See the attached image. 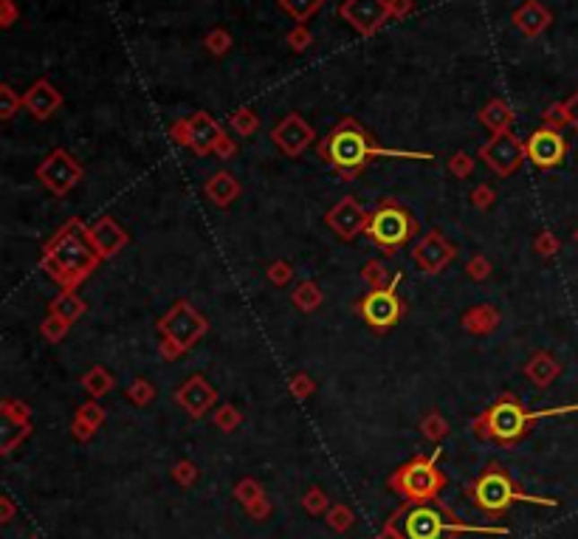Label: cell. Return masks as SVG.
I'll return each mask as SVG.
<instances>
[{"mask_svg":"<svg viewBox=\"0 0 578 539\" xmlns=\"http://www.w3.org/2000/svg\"><path fill=\"white\" fill-rule=\"evenodd\" d=\"M319 158L338 172L342 181H353L355 175H362L372 162L378 158H395V162H432V153H421V150H392V147H381L372 138V133L358 125L353 116H345L322 142H319Z\"/></svg>","mask_w":578,"mask_h":539,"instance_id":"6da1fadb","label":"cell"},{"mask_svg":"<svg viewBox=\"0 0 578 539\" xmlns=\"http://www.w3.org/2000/svg\"><path fill=\"white\" fill-rule=\"evenodd\" d=\"M99 266H102V257L93 252L85 237V221L76 215L48 237L43 257H39V269L63 291H76Z\"/></svg>","mask_w":578,"mask_h":539,"instance_id":"7a4b0ae2","label":"cell"},{"mask_svg":"<svg viewBox=\"0 0 578 539\" xmlns=\"http://www.w3.org/2000/svg\"><path fill=\"white\" fill-rule=\"evenodd\" d=\"M570 410H578V404L530 412V410H525V404L513 393H503L491 407H486L480 415L474 418V421H471V432H474V437H480V441L511 446V444H520L522 437L530 432V427L539 421V418L570 412Z\"/></svg>","mask_w":578,"mask_h":539,"instance_id":"3957f363","label":"cell"},{"mask_svg":"<svg viewBox=\"0 0 578 539\" xmlns=\"http://www.w3.org/2000/svg\"><path fill=\"white\" fill-rule=\"evenodd\" d=\"M469 494V500L491 514V517H503L508 514L511 506L516 503H533V506H556V500H550V497H533V494H525L520 486L513 483V477L500 466V464H488L480 474L474 477V481L469 483L466 489Z\"/></svg>","mask_w":578,"mask_h":539,"instance_id":"277c9868","label":"cell"},{"mask_svg":"<svg viewBox=\"0 0 578 539\" xmlns=\"http://www.w3.org/2000/svg\"><path fill=\"white\" fill-rule=\"evenodd\" d=\"M390 526L401 534L404 539H443L446 534H508L505 528H480V526H463L457 523V517L446 508H434L432 503H407L392 514Z\"/></svg>","mask_w":578,"mask_h":539,"instance_id":"5b68a950","label":"cell"},{"mask_svg":"<svg viewBox=\"0 0 578 539\" xmlns=\"http://www.w3.org/2000/svg\"><path fill=\"white\" fill-rule=\"evenodd\" d=\"M421 234V224H417V217L401 207L392 198H381L378 207L370 212V221H367V229H364V237L384 252V257H395L398 249L409 246L415 237Z\"/></svg>","mask_w":578,"mask_h":539,"instance_id":"8992f818","label":"cell"},{"mask_svg":"<svg viewBox=\"0 0 578 539\" xmlns=\"http://www.w3.org/2000/svg\"><path fill=\"white\" fill-rule=\"evenodd\" d=\"M446 474L437 469L434 464V457H424V455H417L412 457V461H407L401 469H395L390 474V489L398 494V497H404L407 503L417 506V503H432L437 500V494L443 491L446 486Z\"/></svg>","mask_w":578,"mask_h":539,"instance_id":"52a82bcc","label":"cell"},{"mask_svg":"<svg viewBox=\"0 0 578 539\" xmlns=\"http://www.w3.org/2000/svg\"><path fill=\"white\" fill-rule=\"evenodd\" d=\"M398 283H401V274H395V279L384 288H370L355 303V314L378 333L395 328L398 323H401V316L407 314L404 299H401V294H398Z\"/></svg>","mask_w":578,"mask_h":539,"instance_id":"ba28073f","label":"cell"},{"mask_svg":"<svg viewBox=\"0 0 578 539\" xmlns=\"http://www.w3.org/2000/svg\"><path fill=\"white\" fill-rule=\"evenodd\" d=\"M158 333L178 348L192 350L209 333V319L197 311L189 299H175L172 308L158 319Z\"/></svg>","mask_w":578,"mask_h":539,"instance_id":"9c48e42d","label":"cell"},{"mask_svg":"<svg viewBox=\"0 0 578 539\" xmlns=\"http://www.w3.org/2000/svg\"><path fill=\"white\" fill-rule=\"evenodd\" d=\"M226 136V130L221 128V122L206 113V110H197L189 119H178V122L170 125V138L175 145L189 147L195 155H215L217 142Z\"/></svg>","mask_w":578,"mask_h":539,"instance_id":"30bf717a","label":"cell"},{"mask_svg":"<svg viewBox=\"0 0 578 539\" xmlns=\"http://www.w3.org/2000/svg\"><path fill=\"white\" fill-rule=\"evenodd\" d=\"M34 175L54 198H66L76 190L79 181H83L85 170L76 162L74 153H68L66 147H54L43 162L37 164Z\"/></svg>","mask_w":578,"mask_h":539,"instance_id":"8fae6325","label":"cell"},{"mask_svg":"<svg viewBox=\"0 0 578 539\" xmlns=\"http://www.w3.org/2000/svg\"><path fill=\"white\" fill-rule=\"evenodd\" d=\"M477 158L500 178H511L516 170H520L528 162V153H525V142L520 136L508 133H494L488 142L480 147Z\"/></svg>","mask_w":578,"mask_h":539,"instance_id":"7c38bea8","label":"cell"},{"mask_svg":"<svg viewBox=\"0 0 578 539\" xmlns=\"http://www.w3.org/2000/svg\"><path fill=\"white\" fill-rule=\"evenodd\" d=\"M367 221H370V212L358 204L355 195H345L338 198V201L325 212V226L338 237V241H355L358 234H364L367 229Z\"/></svg>","mask_w":578,"mask_h":539,"instance_id":"4fadbf2b","label":"cell"},{"mask_svg":"<svg viewBox=\"0 0 578 539\" xmlns=\"http://www.w3.org/2000/svg\"><path fill=\"white\" fill-rule=\"evenodd\" d=\"M338 17L362 37H372L390 23L387 0H345L338 6Z\"/></svg>","mask_w":578,"mask_h":539,"instance_id":"5bb4252c","label":"cell"},{"mask_svg":"<svg viewBox=\"0 0 578 539\" xmlns=\"http://www.w3.org/2000/svg\"><path fill=\"white\" fill-rule=\"evenodd\" d=\"M454 257H457V246L446 241L441 229H429L412 243V261L426 274H441L446 266L454 263Z\"/></svg>","mask_w":578,"mask_h":539,"instance_id":"9a60e30c","label":"cell"},{"mask_svg":"<svg viewBox=\"0 0 578 539\" xmlns=\"http://www.w3.org/2000/svg\"><path fill=\"white\" fill-rule=\"evenodd\" d=\"M525 153H528V162L536 170H553L567 158V138L562 136V130L545 125L528 136Z\"/></svg>","mask_w":578,"mask_h":539,"instance_id":"2e32d148","label":"cell"},{"mask_svg":"<svg viewBox=\"0 0 578 539\" xmlns=\"http://www.w3.org/2000/svg\"><path fill=\"white\" fill-rule=\"evenodd\" d=\"M271 142L280 147L288 158H299L316 142V133L299 113H288L271 130Z\"/></svg>","mask_w":578,"mask_h":539,"instance_id":"e0dca14e","label":"cell"},{"mask_svg":"<svg viewBox=\"0 0 578 539\" xmlns=\"http://www.w3.org/2000/svg\"><path fill=\"white\" fill-rule=\"evenodd\" d=\"M85 237L102 261H113V257L130 243L127 229L110 215H102V217H96L93 224H85Z\"/></svg>","mask_w":578,"mask_h":539,"instance_id":"ac0fdd59","label":"cell"},{"mask_svg":"<svg viewBox=\"0 0 578 539\" xmlns=\"http://www.w3.org/2000/svg\"><path fill=\"white\" fill-rule=\"evenodd\" d=\"M175 404L181 407L189 418H204L217 404V390L209 384V378L195 373L175 390Z\"/></svg>","mask_w":578,"mask_h":539,"instance_id":"d6986e66","label":"cell"},{"mask_svg":"<svg viewBox=\"0 0 578 539\" xmlns=\"http://www.w3.org/2000/svg\"><path fill=\"white\" fill-rule=\"evenodd\" d=\"M23 108L37 119V122H46V119H51L59 108H63V93L43 76V79H37V83H31V88L23 93Z\"/></svg>","mask_w":578,"mask_h":539,"instance_id":"ffe728a7","label":"cell"},{"mask_svg":"<svg viewBox=\"0 0 578 539\" xmlns=\"http://www.w3.org/2000/svg\"><path fill=\"white\" fill-rule=\"evenodd\" d=\"M511 23L522 37L533 40V37H539V34H545L550 29L553 14H550L547 6L539 4V0H525V4L511 14Z\"/></svg>","mask_w":578,"mask_h":539,"instance_id":"44dd1931","label":"cell"},{"mask_svg":"<svg viewBox=\"0 0 578 539\" xmlns=\"http://www.w3.org/2000/svg\"><path fill=\"white\" fill-rule=\"evenodd\" d=\"M522 373H525V378L533 384V387H539V390H545V387H550L556 378H559V373H562V365H559V358H556L553 353H547V350H536L528 362H525V367H522Z\"/></svg>","mask_w":578,"mask_h":539,"instance_id":"7402d4cb","label":"cell"},{"mask_svg":"<svg viewBox=\"0 0 578 539\" xmlns=\"http://www.w3.org/2000/svg\"><path fill=\"white\" fill-rule=\"evenodd\" d=\"M241 192H243L241 181H237V178L232 172H226V170L212 172L206 178V184H204V195L209 198L215 207H221V209L232 207L237 198H241Z\"/></svg>","mask_w":578,"mask_h":539,"instance_id":"603a6c76","label":"cell"},{"mask_svg":"<svg viewBox=\"0 0 578 539\" xmlns=\"http://www.w3.org/2000/svg\"><path fill=\"white\" fill-rule=\"evenodd\" d=\"M460 325H463V331L471 333V336H488V333H494L496 328L503 325V314H500V308H494V305L483 303V305L469 308V311L463 314V319H460Z\"/></svg>","mask_w":578,"mask_h":539,"instance_id":"cb8c5ba5","label":"cell"},{"mask_svg":"<svg viewBox=\"0 0 578 539\" xmlns=\"http://www.w3.org/2000/svg\"><path fill=\"white\" fill-rule=\"evenodd\" d=\"M477 119H480V125L488 128L491 136H494V133H508L511 125H513V119H516V113H513V108L505 102L503 96H494V99H488V102L480 108Z\"/></svg>","mask_w":578,"mask_h":539,"instance_id":"d4e9b609","label":"cell"},{"mask_svg":"<svg viewBox=\"0 0 578 539\" xmlns=\"http://www.w3.org/2000/svg\"><path fill=\"white\" fill-rule=\"evenodd\" d=\"M88 305H85V299L79 296L76 291H63V294H57L51 299V305H48V314H57V316H63L68 319V323H76L79 316H85Z\"/></svg>","mask_w":578,"mask_h":539,"instance_id":"484cf974","label":"cell"},{"mask_svg":"<svg viewBox=\"0 0 578 539\" xmlns=\"http://www.w3.org/2000/svg\"><path fill=\"white\" fill-rule=\"evenodd\" d=\"M291 303L302 311V314H313L316 308H322V303H325V294H322V288H319L313 279H305V283H299L296 288H293V294H291Z\"/></svg>","mask_w":578,"mask_h":539,"instance_id":"4316f807","label":"cell"},{"mask_svg":"<svg viewBox=\"0 0 578 539\" xmlns=\"http://www.w3.org/2000/svg\"><path fill=\"white\" fill-rule=\"evenodd\" d=\"M83 390L91 395V398H102V395H108L110 390H113V376L102 367V365H96V367H91L85 376H83Z\"/></svg>","mask_w":578,"mask_h":539,"instance_id":"83f0119b","label":"cell"},{"mask_svg":"<svg viewBox=\"0 0 578 539\" xmlns=\"http://www.w3.org/2000/svg\"><path fill=\"white\" fill-rule=\"evenodd\" d=\"M276 4H280V9L291 20H296V23H305L308 17H313L319 9L325 6V0H276Z\"/></svg>","mask_w":578,"mask_h":539,"instance_id":"f1b7e54d","label":"cell"},{"mask_svg":"<svg viewBox=\"0 0 578 539\" xmlns=\"http://www.w3.org/2000/svg\"><path fill=\"white\" fill-rule=\"evenodd\" d=\"M71 325H74V323H68V319L57 316V314H48V316L43 319V323H39V336H43L48 345H59V342H63V339L68 336Z\"/></svg>","mask_w":578,"mask_h":539,"instance_id":"f546056e","label":"cell"},{"mask_svg":"<svg viewBox=\"0 0 578 539\" xmlns=\"http://www.w3.org/2000/svg\"><path fill=\"white\" fill-rule=\"evenodd\" d=\"M229 128L237 136H254L257 130H260V116H257L254 108H237L229 119Z\"/></svg>","mask_w":578,"mask_h":539,"instance_id":"4dcf8cb0","label":"cell"},{"mask_svg":"<svg viewBox=\"0 0 578 539\" xmlns=\"http://www.w3.org/2000/svg\"><path fill=\"white\" fill-rule=\"evenodd\" d=\"M31 435V421H12V418H4V455H9L17 444H23L26 437Z\"/></svg>","mask_w":578,"mask_h":539,"instance_id":"1f68e13d","label":"cell"},{"mask_svg":"<svg viewBox=\"0 0 578 539\" xmlns=\"http://www.w3.org/2000/svg\"><path fill=\"white\" fill-rule=\"evenodd\" d=\"M125 395H127V402H130V404H136V407H147V404H153V398H155V384L150 382V378L138 376V378H133V382L127 384Z\"/></svg>","mask_w":578,"mask_h":539,"instance_id":"d6a6232c","label":"cell"},{"mask_svg":"<svg viewBox=\"0 0 578 539\" xmlns=\"http://www.w3.org/2000/svg\"><path fill=\"white\" fill-rule=\"evenodd\" d=\"M362 279H364L370 288H384V286L392 283L395 277L390 274V269H387L384 261H367L364 269H362Z\"/></svg>","mask_w":578,"mask_h":539,"instance_id":"836d02e7","label":"cell"},{"mask_svg":"<svg viewBox=\"0 0 578 539\" xmlns=\"http://www.w3.org/2000/svg\"><path fill=\"white\" fill-rule=\"evenodd\" d=\"M421 432H424L426 441L441 444L443 437L449 435V424H446V418H443L441 412H429V415L424 418V421H421Z\"/></svg>","mask_w":578,"mask_h":539,"instance_id":"e575fe53","label":"cell"},{"mask_svg":"<svg viewBox=\"0 0 578 539\" xmlns=\"http://www.w3.org/2000/svg\"><path fill=\"white\" fill-rule=\"evenodd\" d=\"M20 108H23V96H20L9 83H0V119L9 122Z\"/></svg>","mask_w":578,"mask_h":539,"instance_id":"d590c367","label":"cell"},{"mask_svg":"<svg viewBox=\"0 0 578 539\" xmlns=\"http://www.w3.org/2000/svg\"><path fill=\"white\" fill-rule=\"evenodd\" d=\"M241 424H243V412L234 404H223V407L215 410V427L221 432H234Z\"/></svg>","mask_w":578,"mask_h":539,"instance_id":"8d00e7d4","label":"cell"},{"mask_svg":"<svg viewBox=\"0 0 578 539\" xmlns=\"http://www.w3.org/2000/svg\"><path fill=\"white\" fill-rule=\"evenodd\" d=\"M204 46H206V51L209 54H215V57H226L229 54V49H232V34L226 31V29H212L206 37H204Z\"/></svg>","mask_w":578,"mask_h":539,"instance_id":"74e56055","label":"cell"},{"mask_svg":"<svg viewBox=\"0 0 578 539\" xmlns=\"http://www.w3.org/2000/svg\"><path fill=\"white\" fill-rule=\"evenodd\" d=\"M288 390H291V395L296 398V402H308V398L316 393V382L308 373H293L288 378Z\"/></svg>","mask_w":578,"mask_h":539,"instance_id":"f35d334b","label":"cell"},{"mask_svg":"<svg viewBox=\"0 0 578 539\" xmlns=\"http://www.w3.org/2000/svg\"><path fill=\"white\" fill-rule=\"evenodd\" d=\"M474 167H477V158H474L471 153H466V150H457V153L449 158V172H451L454 178H469V175H474Z\"/></svg>","mask_w":578,"mask_h":539,"instance_id":"ab89813d","label":"cell"},{"mask_svg":"<svg viewBox=\"0 0 578 539\" xmlns=\"http://www.w3.org/2000/svg\"><path fill=\"white\" fill-rule=\"evenodd\" d=\"M74 418H79V421H85L88 427H93V429H99L105 424V407L102 404H96V402H85L83 407H76V412H74Z\"/></svg>","mask_w":578,"mask_h":539,"instance_id":"60d3db41","label":"cell"},{"mask_svg":"<svg viewBox=\"0 0 578 539\" xmlns=\"http://www.w3.org/2000/svg\"><path fill=\"white\" fill-rule=\"evenodd\" d=\"M285 43L291 46V51L302 54V51H308V49L313 46V34H311V29H308L305 23H296V26L288 31Z\"/></svg>","mask_w":578,"mask_h":539,"instance_id":"b9f144b4","label":"cell"},{"mask_svg":"<svg viewBox=\"0 0 578 539\" xmlns=\"http://www.w3.org/2000/svg\"><path fill=\"white\" fill-rule=\"evenodd\" d=\"M266 277H268L271 286L283 288V286H288L291 279H293V266H291L288 261H274V263H268Z\"/></svg>","mask_w":578,"mask_h":539,"instance_id":"7bdbcfd3","label":"cell"},{"mask_svg":"<svg viewBox=\"0 0 578 539\" xmlns=\"http://www.w3.org/2000/svg\"><path fill=\"white\" fill-rule=\"evenodd\" d=\"M491 271H494V266H491V261L486 254H474V257H469V263H466V277L469 279H474V283H483V279H488L491 277Z\"/></svg>","mask_w":578,"mask_h":539,"instance_id":"ee69618b","label":"cell"},{"mask_svg":"<svg viewBox=\"0 0 578 539\" xmlns=\"http://www.w3.org/2000/svg\"><path fill=\"white\" fill-rule=\"evenodd\" d=\"M469 201L477 207V209H491L494 204H496V190L491 187V184H477L471 192H469Z\"/></svg>","mask_w":578,"mask_h":539,"instance_id":"f6af8a7d","label":"cell"},{"mask_svg":"<svg viewBox=\"0 0 578 539\" xmlns=\"http://www.w3.org/2000/svg\"><path fill=\"white\" fill-rule=\"evenodd\" d=\"M0 412H4V418H12V421H31L29 404L17 402V398H4V402H0Z\"/></svg>","mask_w":578,"mask_h":539,"instance_id":"bcb514c9","label":"cell"},{"mask_svg":"<svg viewBox=\"0 0 578 539\" xmlns=\"http://www.w3.org/2000/svg\"><path fill=\"white\" fill-rule=\"evenodd\" d=\"M234 497L241 500L243 506H249V503H254V500H260L263 497V486L257 483V481H251V477H246V481H241L234 486Z\"/></svg>","mask_w":578,"mask_h":539,"instance_id":"7dc6e473","label":"cell"},{"mask_svg":"<svg viewBox=\"0 0 578 539\" xmlns=\"http://www.w3.org/2000/svg\"><path fill=\"white\" fill-rule=\"evenodd\" d=\"M302 503H305V511L313 514V517L330 511V503H328V497H325L322 489H308V494L302 497Z\"/></svg>","mask_w":578,"mask_h":539,"instance_id":"c3c4849f","label":"cell"},{"mask_svg":"<svg viewBox=\"0 0 578 539\" xmlns=\"http://www.w3.org/2000/svg\"><path fill=\"white\" fill-rule=\"evenodd\" d=\"M353 520H355V514H353L347 506H333V508L328 511V526H330L333 531H347V528L353 526Z\"/></svg>","mask_w":578,"mask_h":539,"instance_id":"681fc988","label":"cell"},{"mask_svg":"<svg viewBox=\"0 0 578 539\" xmlns=\"http://www.w3.org/2000/svg\"><path fill=\"white\" fill-rule=\"evenodd\" d=\"M533 249L539 257H553L556 252H559V237H556L553 232H539L533 241Z\"/></svg>","mask_w":578,"mask_h":539,"instance_id":"f907efd6","label":"cell"},{"mask_svg":"<svg viewBox=\"0 0 578 539\" xmlns=\"http://www.w3.org/2000/svg\"><path fill=\"white\" fill-rule=\"evenodd\" d=\"M172 477H175V483H181V486H192L197 481V466L192 461H181V464H175L172 469Z\"/></svg>","mask_w":578,"mask_h":539,"instance_id":"816d5d0a","label":"cell"},{"mask_svg":"<svg viewBox=\"0 0 578 539\" xmlns=\"http://www.w3.org/2000/svg\"><path fill=\"white\" fill-rule=\"evenodd\" d=\"M545 125L547 128H556L562 130L567 125V110H565V102H553L547 110H545Z\"/></svg>","mask_w":578,"mask_h":539,"instance_id":"f5cc1de1","label":"cell"},{"mask_svg":"<svg viewBox=\"0 0 578 539\" xmlns=\"http://www.w3.org/2000/svg\"><path fill=\"white\" fill-rule=\"evenodd\" d=\"M17 17H20V9L14 0H0V26L12 29L17 23Z\"/></svg>","mask_w":578,"mask_h":539,"instance_id":"db71d44e","label":"cell"},{"mask_svg":"<svg viewBox=\"0 0 578 539\" xmlns=\"http://www.w3.org/2000/svg\"><path fill=\"white\" fill-rule=\"evenodd\" d=\"M387 9H390V20H404L407 14H412L415 0H387Z\"/></svg>","mask_w":578,"mask_h":539,"instance_id":"11a10c76","label":"cell"},{"mask_svg":"<svg viewBox=\"0 0 578 539\" xmlns=\"http://www.w3.org/2000/svg\"><path fill=\"white\" fill-rule=\"evenodd\" d=\"M158 353H162L164 362H175V358H181L187 350L178 348L175 342H170V339H158Z\"/></svg>","mask_w":578,"mask_h":539,"instance_id":"9f6ffc18","label":"cell"},{"mask_svg":"<svg viewBox=\"0 0 578 539\" xmlns=\"http://www.w3.org/2000/svg\"><path fill=\"white\" fill-rule=\"evenodd\" d=\"M71 435L76 437L79 444H88L91 437L96 435V429H93V427H88L85 421H79V418H74V421H71Z\"/></svg>","mask_w":578,"mask_h":539,"instance_id":"6f0895ef","label":"cell"},{"mask_svg":"<svg viewBox=\"0 0 578 539\" xmlns=\"http://www.w3.org/2000/svg\"><path fill=\"white\" fill-rule=\"evenodd\" d=\"M246 511H249V517H254V520H266V517L271 514V503H268V497L263 494L260 500L249 503V506H246Z\"/></svg>","mask_w":578,"mask_h":539,"instance_id":"680465c9","label":"cell"},{"mask_svg":"<svg viewBox=\"0 0 578 539\" xmlns=\"http://www.w3.org/2000/svg\"><path fill=\"white\" fill-rule=\"evenodd\" d=\"M215 155L217 158H223V162H229V158H234L237 155V142L232 136H223L221 142H217V147H215Z\"/></svg>","mask_w":578,"mask_h":539,"instance_id":"91938a15","label":"cell"},{"mask_svg":"<svg viewBox=\"0 0 578 539\" xmlns=\"http://www.w3.org/2000/svg\"><path fill=\"white\" fill-rule=\"evenodd\" d=\"M565 110H567V125H573V128L578 130V93L567 99V102H565Z\"/></svg>","mask_w":578,"mask_h":539,"instance_id":"94428289","label":"cell"},{"mask_svg":"<svg viewBox=\"0 0 578 539\" xmlns=\"http://www.w3.org/2000/svg\"><path fill=\"white\" fill-rule=\"evenodd\" d=\"M12 514H14V503L9 500V497H4V514H0V520L9 523V520H12Z\"/></svg>","mask_w":578,"mask_h":539,"instance_id":"6125c7cd","label":"cell"},{"mask_svg":"<svg viewBox=\"0 0 578 539\" xmlns=\"http://www.w3.org/2000/svg\"><path fill=\"white\" fill-rule=\"evenodd\" d=\"M378 539H404V536H401V534H398V531H395V528H392V526L387 523V526H384V531H381V534H378Z\"/></svg>","mask_w":578,"mask_h":539,"instance_id":"be15d7a7","label":"cell"},{"mask_svg":"<svg viewBox=\"0 0 578 539\" xmlns=\"http://www.w3.org/2000/svg\"><path fill=\"white\" fill-rule=\"evenodd\" d=\"M573 241H575V243H578V229H575V234H573Z\"/></svg>","mask_w":578,"mask_h":539,"instance_id":"e7e4bbea","label":"cell"},{"mask_svg":"<svg viewBox=\"0 0 578 539\" xmlns=\"http://www.w3.org/2000/svg\"><path fill=\"white\" fill-rule=\"evenodd\" d=\"M31 539H37V536H31Z\"/></svg>","mask_w":578,"mask_h":539,"instance_id":"03108f58","label":"cell"}]
</instances>
